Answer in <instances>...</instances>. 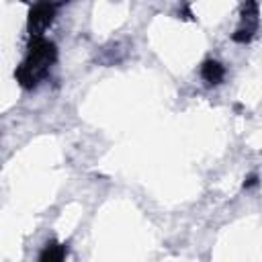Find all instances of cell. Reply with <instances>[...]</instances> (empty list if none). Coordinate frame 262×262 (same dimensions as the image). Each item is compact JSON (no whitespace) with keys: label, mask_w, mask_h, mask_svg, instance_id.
<instances>
[{"label":"cell","mask_w":262,"mask_h":262,"mask_svg":"<svg viewBox=\"0 0 262 262\" xmlns=\"http://www.w3.org/2000/svg\"><path fill=\"white\" fill-rule=\"evenodd\" d=\"M205 76H207L209 80H219V78H221V68H219L217 63H207Z\"/></svg>","instance_id":"1"}]
</instances>
